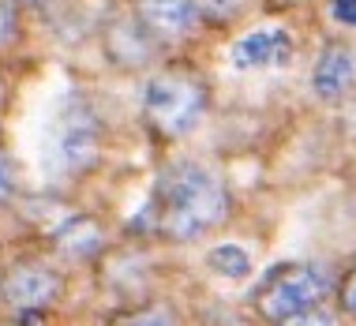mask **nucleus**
<instances>
[{
	"label": "nucleus",
	"mask_w": 356,
	"mask_h": 326,
	"mask_svg": "<svg viewBox=\"0 0 356 326\" xmlns=\"http://www.w3.org/2000/svg\"><path fill=\"white\" fill-rule=\"evenodd\" d=\"M330 12H334V19H338V23L356 26V0H334Z\"/></svg>",
	"instance_id": "obj_12"
},
{
	"label": "nucleus",
	"mask_w": 356,
	"mask_h": 326,
	"mask_svg": "<svg viewBox=\"0 0 356 326\" xmlns=\"http://www.w3.org/2000/svg\"><path fill=\"white\" fill-rule=\"evenodd\" d=\"M56 244L60 252H68L72 259H83V255H94L102 247V229L90 222V218H79L72 214L68 222L56 229Z\"/></svg>",
	"instance_id": "obj_9"
},
{
	"label": "nucleus",
	"mask_w": 356,
	"mask_h": 326,
	"mask_svg": "<svg viewBox=\"0 0 356 326\" xmlns=\"http://www.w3.org/2000/svg\"><path fill=\"white\" fill-rule=\"evenodd\" d=\"M229 60L240 72H259V68H289L293 64V38L285 26H259L233 42Z\"/></svg>",
	"instance_id": "obj_4"
},
{
	"label": "nucleus",
	"mask_w": 356,
	"mask_h": 326,
	"mask_svg": "<svg viewBox=\"0 0 356 326\" xmlns=\"http://www.w3.org/2000/svg\"><path fill=\"white\" fill-rule=\"evenodd\" d=\"M56 154H60L64 169H86L98 158V120H94V113L86 109V105L72 109V117L64 120Z\"/></svg>",
	"instance_id": "obj_6"
},
{
	"label": "nucleus",
	"mask_w": 356,
	"mask_h": 326,
	"mask_svg": "<svg viewBox=\"0 0 356 326\" xmlns=\"http://www.w3.org/2000/svg\"><path fill=\"white\" fill-rule=\"evenodd\" d=\"M12 191H15V169H12V161L0 154V199H8Z\"/></svg>",
	"instance_id": "obj_13"
},
{
	"label": "nucleus",
	"mask_w": 356,
	"mask_h": 326,
	"mask_svg": "<svg viewBox=\"0 0 356 326\" xmlns=\"http://www.w3.org/2000/svg\"><path fill=\"white\" fill-rule=\"evenodd\" d=\"M330 289H334V277L326 274V266L289 263V266H277V270L259 285L255 304L270 323H293L296 315L319 308L326 296H330Z\"/></svg>",
	"instance_id": "obj_2"
},
{
	"label": "nucleus",
	"mask_w": 356,
	"mask_h": 326,
	"mask_svg": "<svg viewBox=\"0 0 356 326\" xmlns=\"http://www.w3.org/2000/svg\"><path fill=\"white\" fill-rule=\"evenodd\" d=\"M207 266L218 277L240 282V277L252 274V255H248L240 244H218V247H210V252H207Z\"/></svg>",
	"instance_id": "obj_10"
},
{
	"label": "nucleus",
	"mask_w": 356,
	"mask_h": 326,
	"mask_svg": "<svg viewBox=\"0 0 356 326\" xmlns=\"http://www.w3.org/2000/svg\"><path fill=\"white\" fill-rule=\"evenodd\" d=\"M19 34V8L15 0H0V49Z\"/></svg>",
	"instance_id": "obj_11"
},
{
	"label": "nucleus",
	"mask_w": 356,
	"mask_h": 326,
	"mask_svg": "<svg viewBox=\"0 0 356 326\" xmlns=\"http://www.w3.org/2000/svg\"><path fill=\"white\" fill-rule=\"evenodd\" d=\"M353 75H356V60H353V49L341 42H330L323 49V56L315 60V72H312V90L319 94L323 101H341L345 90L353 86Z\"/></svg>",
	"instance_id": "obj_7"
},
{
	"label": "nucleus",
	"mask_w": 356,
	"mask_h": 326,
	"mask_svg": "<svg viewBox=\"0 0 356 326\" xmlns=\"http://www.w3.org/2000/svg\"><path fill=\"white\" fill-rule=\"evenodd\" d=\"M143 113L161 136H188L207 117V86L195 75L161 72L143 90Z\"/></svg>",
	"instance_id": "obj_3"
},
{
	"label": "nucleus",
	"mask_w": 356,
	"mask_h": 326,
	"mask_svg": "<svg viewBox=\"0 0 356 326\" xmlns=\"http://www.w3.org/2000/svg\"><path fill=\"white\" fill-rule=\"evenodd\" d=\"M341 308L356 315V266L349 270V277H345V285H341Z\"/></svg>",
	"instance_id": "obj_14"
},
{
	"label": "nucleus",
	"mask_w": 356,
	"mask_h": 326,
	"mask_svg": "<svg viewBox=\"0 0 356 326\" xmlns=\"http://www.w3.org/2000/svg\"><path fill=\"white\" fill-rule=\"evenodd\" d=\"M139 19L150 34L180 38L195 26L199 0H139Z\"/></svg>",
	"instance_id": "obj_8"
},
{
	"label": "nucleus",
	"mask_w": 356,
	"mask_h": 326,
	"mask_svg": "<svg viewBox=\"0 0 356 326\" xmlns=\"http://www.w3.org/2000/svg\"><path fill=\"white\" fill-rule=\"evenodd\" d=\"M154 229L169 241H195L225 222L229 191L225 184L199 161H177L161 169L154 184Z\"/></svg>",
	"instance_id": "obj_1"
},
{
	"label": "nucleus",
	"mask_w": 356,
	"mask_h": 326,
	"mask_svg": "<svg viewBox=\"0 0 356 326\" xmlns=\"http://www.w3.org/2000/svg\"><path fill=\"white\" fill-rule=\"evenodd\" d=\"M56 293H60V277H56V270H49V266H42V263L15 266V270L4 277V296L19 311L45 308V304L56 300Z\"/></svg>",
	"instance_id": "obj_5"
}]
</instances>
